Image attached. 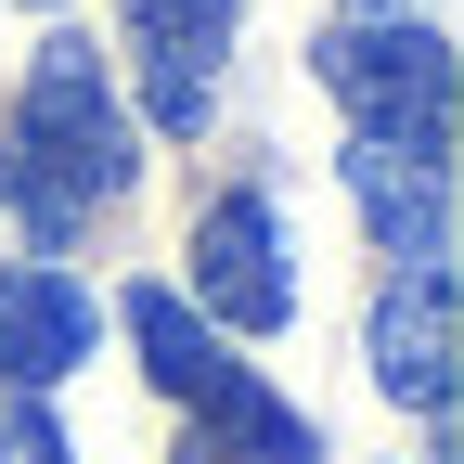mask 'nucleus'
<instances>
[{"label": "nucleus", "mask_w": 464, "mask_h": 464, "mask_svg": "<svg viewBox=\"0 0 464 464\" xmlns=\"http://www.w3.org/2000/svg\"><path fill=\"white\" fill-rule=\"evenodd\" d=\"M130 335H142V374H155L168 400H194V387L232 362V348H219V335L181 310V284H142V297H130Z\"/></svg>", "instance_id": "nucleus-9"}, {"label": "nucleus", "mask_w": 464, "mask_h": 464, "mask_svg": "<svg viewBox=\"0 0 464 464\" xmlns=\"http://www.w3.org/2000/svg\"><path fill=\"white\" fill-rule=\"evenodd\" d=\"M130 181H142V142H130V116H116V91H103V52L91 39H39L26 103H14V130H0V207H14L39 246H65V232L91 207H116Z\"/></svg>", "instance_id": "nucleus-1"}, {"label": "nucleus", "mask_w": 464, "mask_h": 464, "mask_svg": "<svg viewBox=\"0 0 464 464\" xmlns=\"http://www.w3.org/2000/svg\"><path fill=\"white\" fill-rule=\"evenodd\" d=\"M194 310H219L232 335H284L297 323V271H284V207L258 181H232L194 219Z\"/></svg>", "instance_id": "nucleus-3"}, {"label": "nucleus", "mask_w": 464, "mask_h": 464, "mask_svg": "<svg viewBox=\"0 0 464 464\" xmlns=\"http://www.w3.org/2000/svg\"><path fill=\"white\" fill-rule=\"evenodd\" d=\"M91 335H103V310L78 271H52V258L0 271V387H65L91 362Z\"/></svg>", "instance_id": "nucleus-6"}, {"label": "nucleus", "mask_w": 464, "mask_h": 464, "mask_svg": "<svg viewBox=\"0 0 464 464\" xmlns=\"http://www.w3.org/2000/svg\"><path fill=\"white\" fill-rule=\"evenodd\" d=\"M323 91L362 116V130L451 155V39H439L426 14H413V26H387V14H348V26H323Z\"/></svg>", "instance_id": "nucleus-2"}, {"label": "nucleus", "mask_w": 464, "mask_h": 464, "mask_svg": "<svg viewBox=\"0 0 464 464\" xmlns=\"http://www.w3.org/2000/svg\"><path fill=\"white\" fill-rule=\"evenodd\" d=\"M374 387L413 413H451V271H400L374 297Z\"/></svg>", "instance_id": "nucleus-7"}, {"label": "nucleus", "mask_w": 464, "mask_h": 464, "mask_svg": "<svg viewBox=\"0 0 464 464\" xmlns=\"http://www.w3.org/2000/svg\"><path fill=\"white\" fill-rule=\"evenodd\" d=\"M0 464H78V451H65V426L39 413V387H14V400H0Z\"/></svg>", "instance_id": "nucleus-10"}, {"label": "nucleus", "mask_w": 464, "mask_h": 464, "mask_svg": "<svg viewBox=\"0 0 464 464\" xmlns=\"http://www.w3.org/2000/svg\"><path fill=\"white\" fill-rule=\"evenodd\" d=\"M194 426H207L219 464H323V426L297 413V400H271L246 362H219V374L194 387Z\"/></svg>", "instance_id": "nucleus-8"}, {"label": "nucleus", "mask_w": 464, "mask_h": 464, "mask_svg": "<svg viewBox=\"0 0 464 464\" xmlns=\"http://www.w3.org/2000/svg\"><path fill=\"white\" fill-rule=\"evenodd\" d=\"M348 194H362L374 246H387L400 271H451V155L362 130V142H348Z\"/></svg>", "instance_id": "nucleus-5"}, {"label": "nucleus", "mask_w": 464, "mask_h": 464, "mask_svg": "<svg viewBox=\"0 0 464 464\" xmlns=\"http://www.w3.org/2000/svg\"><path fill=\"white\" fill-rule=\"evenodd\" d=\"M116 14H130V52H142V103H155V130H168V142H194V130H207V103H219L232 14H246V0H116Z\"/></svg>", "instance_id": "nucleus-4"}]
</instances>
